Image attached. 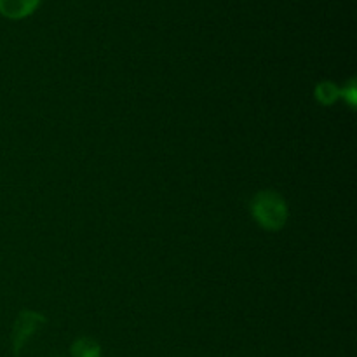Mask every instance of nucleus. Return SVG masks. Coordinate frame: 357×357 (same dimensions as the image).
<instances>
[{
    "mask_svg": "<svg viewBox=\"0 0 357 357\" xmlns=\"http://www.w3.org/2000/svg\"><path fill=\"white\" fill-rule=\"evenodd\" d=\"M72 354L73 357H100V347H98L96 342L82 338V340L73 344Z\"/></svg>",
    "mask_w": 357,
    "mask_h": 357,
    "instance_id": "nucleus-3",
    "label": "nucleus"
},
{
    "mask_svg": "<svg viewBox=\"0 0 357 357\" xmlns=\"http://www.w3.org/2000/svg\"><path fill=\"white\" fill-rule=\"evenodd\" d=\"M40 0H0V14L9 20H21L37 9Z\"/></svg>",
    "mask_w": 357,
    "mask_h": 357,
    "instance_id": "nucleus-2",
    "label": "nucleus"
},
{
    "mask_svg": "<svg viewBox=\"0 0 357 357\" xmlns=\"http://www.w3.org/2000/svg\"><path fill=\"white\" fill-rule=\"evenodd\" d=\"M253 213L258 222L267 229H279L286 218L284 202L271 192H264L255 199Z\"/></svg>",
    "mask_w": 357,
    "mask_h": 357,
    "instance_id": "nucleus-1",
    "label": "nucleus"
}]
</instances>
